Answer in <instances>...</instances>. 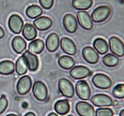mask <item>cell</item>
<instances>
[{"mask_svg": "<svg viewBox=\"0 0 124 116\" xmlns=\"http://www.w3.org/2000/svg\"><path fill=\"white\" fill-rule=\"evenodd\" d=\"M8 106V101L5 96L0 98V115L5 111Z\"/></svg>", "mask_w": 124, "mask_h": 116, "instance_id": "obj_32", "label": "cell"}, {"mask_svg": "<svg viewBox=\"0 0 124 116\" xmlns=\"http://www.w3.org/2000/svg\"><path fill=\"white\" fill-rule=\"evenodd\" d=\"M24 116H35V114L34 113V112H27V113Z\"/></svg>", "mask_w": 124, "mask_h": 116, "instance_id": "obj_35", "label": "cell"}, {"mask_svg": "<svg viewBox=\"0 0 124 116\" xmlns=\"http://www.w3.org/2000/svg\"><path fill=\"white\" fill-rule=\"evenodd\" d=\"M58 89L63 96L71 98L74 96L75 89L70 81L66 78H61L58 81Z\"/></svg>", "mask_w": 124, "mask_h": 116, "instance_id": "obj_5", "label": "cell"}, {"mask_svg": "<svg viewBox=\"0 0 124 116\" xmlns=\"http://www.w3.org/2000/svg\"><path fill=\"white\" fill-rule=\"evenodd\" d=\"M32 85V79L29 76L25 75L20 78L17 83V93L20 95H25L30 91Z\"/></svg>", "mask_w": 124, "mask_h": 116, "instance_id": "obj_8", "label": "cell"}, {"mask_svg": "<svg viewBox=\"0 0 124 116\" xmlns=\"http://www.w3.org/2000/svg\"><path fill=\"white\" fill-rule=\"evenodd\" d=\"M76 110L80 116H95L94 109L93 106L85 101H79L76 104Z\"/></svg>", "mask_w": 124, "mask_h": 116, "instance_id": "obj_11", "label": "cell"}, {"mask_svg": "<svg viewBox=\"0 0 124 116\" xmlns=\"http://www.w3.org/2000/svg\"><path fill=\"white\" fill-rule=\"evenodd\" d=\"M94 49L101 55L106 54L108 50V46L106 40L102 38H97L93 42Z\"/></svg>", "mask_w": 124, "mask_h": 116, "instance_id": "obj_22", "label": "cell"}, {"mask_svg": "<svg viewBox=\"0 0 124 116\" xmlns=\"http://www.w3.org/2000/svg\"><path fill=\"white\" fill-rule=\"evenodd\" d=\"M112 95L117 99L124 98V84H118L113 89Z\"/></svg>", "mask_w": 124, "mask_h": 116, "instance_id": "obj_30", "label": "cell"}, {"mask_svg": "<svg viewBox=\"0 0 124 116\" xmlns=\"http://www.w3.org/2000/svg\"><path fill=\"white\" fill-rule=\"evenodd\" d=\"M4 35H5V32H4V29H3L0 26V39L3 38Z\"/></svg>", "mask_w": 124, "mask_h": 116, "instance_id": "obj_34", "label": "cell"}, {"mask_svg": "<svg viewBox=\"0 0 124 116\" xmlns=\"http://www.w3.org/2000/svg\"><path fill=\"white\" fill-rule=\"evenodd\" d=\"M77 19L78 23L84 29L91 30L93 27V22L89 14L86 11H79L77 13Z\"/></svg>", "mask_w": 124, "mask_h": 116, "instance_id": "obj_10", "label": "cell"}, {"mask_svg": "<svg viewBox=\"0 0 124 116\" xmlns=\"http://www.w3.org/2000/svg\"><path fill=\"white\" fill-rule=\"evenodd\" d=\"M76 93L78 97L82 100H88L91 98L90 87L86 81L80 80L76 85Z\"/></svg>", "mask_w": 124, "mask_h": 116, "instance_id": "obj_6", "label": "cell"}, {"mask_svg": "<svg viewBox=\"0 0 124 116\" xmlns=\"http://www.w3.org/2000/svg\"><path fill=\"white\" fill-rule=\"evenodd\" d=\"M45 44L42 40L35 39L28 45V51L34 54H39L44 50Z\"/></svg>", "mask_w": 124, "mask_h": 116, "instance_id": "obj_23", "label": "cell"}, {"mask_svg": "<svg viewBox=\"0 0 124 116\" xmlns=\"http://www.w3.org/2000/svg\"><path fill=\"white\" fill-rule=\"evenodd\" d=\"M93 4V0H73L72 6L77 10H87Z\"/></svg>", "mask_w": 124, "mask_h": 116, "instance_id": "obj_29", "label": "cell"}, {"mask_svg": "<svg viewBox=\"0 0 124 116\" xmlns=\"http://www.w3.org/2000/svg\"><path fill=\"white\" fill-rule=\"evenodd\" d=\"M11 45L14 51L18 54L24 52L27 48L26 42L23 37H20V36H16L13 38Z\"/></svg>", "mask_w": 124, "mask_h": 116, "instance_id": "obj_19", "label": "cell"}, {"mask_svg": "<svg viewBox=\"0 0 124 116\" xmlns=\"http://www.w3.org/2000/svg\"><path fill=\"white\" fill-rule=\"evenodd\" d=\"M91 74L90 70L87 67L81 65H78L72 68L70 71V75L75 79H83L89 77Z\"/></svg>", "mask_w": 124, "mask_h": 116, "instance_id": "obj_12", "label": "cell"}, {"mask_svg": "<svg viewBox=\"0 0 124 116\" xmlns=\"http://www.w3.org/2000/svg\"><path fill=\"white\" fill-rule=\"evenodd\" d=\"M120 116H124V109L121 110V112L120 113Z\"/></svg>", "mask_w": 124, "mask_h": 116, "instance_id": "obj_37", "label": "cell"}, {"mask_svg": "<svg viewBox=\"0 0 124 116\" xmlns=\"http://www.w3.org/2000/svg\"><path fill=\"white\" fill-rule=\"evenodd\" d=\"M58 63L60 67L65 70L71 69L75 65V61L73 58L67 55H63L60 57Z\"/></svg>", "mask_w": 124, "mask_h": 116, "instance_id": "obj_25", "label": "cell"}, {"mask_svg": "<svg viewBox=\"0 0 124 116\" xmlns=\"http://www.w3.org/2000/svg\"><path fill=\"white\" fill-rule=\"evenodd\" d=\"M37 32L36 28L32 24L27 23L23 29V36L25 39L29 41L33 40L37 37Z\"/></svg>", "mask_w": 124, "mask_h": 116, "instance_id": "obj_20", "label": "cell"}, {"mask_svg": "<svg viewBox=\"0 0 124 116\" xmlns=\"http://www.w3.org/2000/svg\"><path fill=\"white\" fill-rule=\"evenodd\" d=\"M15 68L16 71L19 75H23L27 73L28 67H27L25 59L23 55L17 60V61L16 62Z\"/></svg>", "mask_w": 124, "mask_h": 116, "instance_id": "obj_27", "label": "cell"}, {"mask_svg": "<svg viewBox=\"0 0 124 116\" xmlns=\"http://www.w3.org/2000/svg\"><path fill=\"white\" fill-rule=\"evenodd\" d=\"M52 20L46 16L39 17L34 21V25L35 26V28H37L41 31H44L49 29L52 27Z\"/></svg>", "mask_w": 124, "mask_h": 116, "instance_id": "obj_17", "label": "cell"}, {"mask_svg": "<svg viewBox=\"0 0 124 116\" xmlns=\"http://www.w3.org/2000/svg\"><path fill=\"white\" fill-rule=\"evenodd\" d=\"M26 15L30 19L38 18L42 14L43 10L40 6L36 4H32L27 7L25 11Z\"/></svg>", "mask_w": 124, "mask_h": 116, "instance_id": "obj_26", "label": "cell"}, {"mask_svg": "<svg viewBox=\"0 0 124 116\" xmlns=\"http://www.w3.org/2000/svg\"><path fill=\"white\" fill-rule=\"evenodd\" d=\"M96 116H113L114 112L110 108H99L96 111Z\"/></svg>", "mask_w": 124, "mask_h": 116, "instance_id": "obj_31", "label": "cell"}, {"mask_svg": "<svg viewBox=\"0 0 124 116\" xmlns=\"http://www.w3.org/2000/svg\"><path fill=\"white\" fill-rule=\"evenodd\" d=\"M60 47L64 53L70 55H74L77 51L76 44L71 39L63 37L60 40Z\"/></svg>", "mask_w": 124, "mask_h": 116, "instance_id": "obj_15", "label": "cell"}, {"mask_svg": "<svg viewBox=\"0 0 124 116\" xmlns=\"http://www.w3.org/2000/svg\"><path fill=\"white\" fill-rule=\"evenodd\" d=\"M54 109L57 114L61 116H64L68 113L70 109V106L67 99H62L58 101L55 104Z\"/></svg>", "mask_w": 124, "mask_h": 116, "instance_id": "obj_21", "label": "cell"}, {"mask_svg": "<svg viewBox=\"0 0 124 116\" xmlns=\"http://www.w3.org/2000/svg\"><path fill=\"white\" fill-rule=\"evenodd\" d=\"M32 93L34 97L39 101H44L48 97V89L44 82L37 81L34 83Z\"/></svg>", "mask_w": 124, "mask_h": 116, "instance_id": "obj_2", "label": "cell"}, {"mask_svg": "<svg viewBox=\"0 0 124 116\" xmlns=\"http://www.w3.org/2000/svg\"><path fill=\"white\" fill-rule=\"evenodd\" d=\"M6 116H17V115H16V114H10L7 115Z\"/></svg>", "mask_w": 124, "mask_h": 116, "instance_id": "obj_38", "label": "cell"}, {"mask_svg": "<svg viewBox=\"0 0 124 116\" xmlns=\"http://www.w3.org/2000/svg\"><path fill=\"white\" fill-rule=\"evenodd\" d=\"M63 24L65 30L68 32L73 34L78 29V23L76 19L71 14H66L63 19Z\"/></svg>", "mask_w": 124, "mask_h": 116, "instance_id": "obj_13", "label": "cell"}, {"mask_svg": "<svg viewBox=\"0 0 124 116\" xmlns=\"http://www.w3.org/2000/svg\"><path fill=\"white\" fill-rule=\"evenodd\" d=\"M93 85L96 88L102 89L110 88L112 85V81L108 76L102 73H97L92 78Z\"/></svg>", "mask_w": 124, "mask_h": 116, "instance_id": "obj_3", "label": "cell"}, {"mask_svg": "<svg viewBox=\"0 0 124 116\" xmlns=\"http://www.w3.org/2000/svg\"><path fill=\"white\" fill-rule=\"evenodd\" d=\"M72 116V115H69V116Z\"/></svg>", "mask_w": 124, "mask_h": 116, "instance_id": "obj_39", "label": "cell"}, {"mask_svg": "<svg viewBox=\"0 0 124 116\" xmlns=\"http://www.w3.org/2000/svg\"><path fill=\"white\" fill-rule=\"evenodd\" d=\"M109 48L113 54L117 57L124 56V44L118 37L113 36L109 39Z\"/></svg>", "mask_w": 124, "mask_h": 116, "instance_id": "obj_4", "label": "cell"}, {"mask_svg": "<svg viewBox=\"0 0 124 116\" xmlns=\"http://www.w3.org/2000/svg\"><path fill=\"white\" fill-rule=\"evenodd\" d=\"M120 60L116 55L113 54H108L102 58V62L106 66L110 68L117 67L119 63Z\"/></svg>", "mask_w": 124, "mask_h": 116, "instance_id": "obj_28", "label": "cell"}, {"mask_svg": "<svg viewBox=\"0 0 124 116\" xmlns=\"http://www.w3.org/2000/svg\"><path fill=\"white\" fill-rule=\"evenodd\" d=\"M54 0H39V3L42 7L45 9H50L54 5Z\"/></svg>", "mask_w": 124, "mask_h": 116, "instance_id": "obj_33", "label": "cell"}, {"mask_svg": "<svg viewBox=\"0 0 124 116\" xmlns=\"http://www.w3.org/2000/svg\"><path fill=\"white\" fill-rule=\"evenodd\" d=\"M46 49L50 52H54L58 48L60 44L59 36L56 33H52L46 40Z\"/></svg>", "mask_w": 124, "mask_h": 116, "instance_id": "obj_18", "label": "cell"}, {"mask_svg": "<svg viewBox=\"0 0 124 116\" xmlns=\"http://www.w3.org/2000/svg\"><path fill=\"white\" fill-rule=\"evenodd\" d=\"M8 26L10 31L16 34L21 32L24 26L23 19L17 14H13L10 16L8 20Z\"/></svg>", "mask_w": 124, "mask_h": 116, "instance_id": "obj_7", "label": "cell"}, {"mask_svg": "<svg viewBox=\"0 0 124 116\" xmlns=\"http://www.w3.org/2000/svg\"><path fill=\"white\" fill-rule=\"evenodd\" d=\"M82 55L84 59L90 64H96L98 62L99 56L97 52L91 47L87 46L83 49Z\"/></svg>", "mask_w": 124, "mask_h": 116, "instance_id": "obj_14", "label": "cell"}, {"mask_svg": "<svg viewBox=\"0 0 124 116\" xmlns=\"http://www.w3.org/2000/svg\"><path fill=\"white\" fill-rule=\"evenodd\" d=\"M23 57L25 59V61L27 62V67L31 71H37L39 65L38 57L36 55L29 52L28 50L25 51L23 54Z\"/></svg>", "mask_w": 124, "mask_h": 116, "instance_id": "obj_16", "label": "cell"}, {"mask_svg": "<svg viewBox=\"0 0 124 116\" xmlns=\"http://www.w3.org/2000/svg\"><path fill=\"white\" fill-rule=\"evenodd\" d=\"M111 13V9L108 6H101L93 11L91 14L93 21L100 23L107 20Z\"/></svg>", "mask_w": 124, "mask_h": 116, "instance_id": "obj_1", "label": "cell"}, {"mask_svg": "<svg viewBox=\"0 0 124 116\" xmlns=\"http://www.w3.org/2000/svg\"><path fill=\"white\" fill-rule=\"evenodd\" d=\"M48 116H58V115L54 113V112H52V113L49 114L48 115Z\"/></svg>", "mask_w": 124, "mask_h": 116, "instance_id": "obj_36", "label": "cell"}, {"mask_svg": "<svg viewBox=\"0 0 124 116\" xmlns=\"http://www.w3.org/2000/svg\"><path fill=\"white\" fill-rule=\"evenodd\" d=\"M91 102L97 107H108L113 104V101L109 96L104 94H97L91 98Z\"/></svg>", "mask_w": 124, "mask_h": 116, "instance_id": "obj_9", "label": "cell"}, {"mask_svg": "<svg viewBox=\"0 0 124 116\" xmlns=\"http://www.w3.org/2000/svg\"><path fill=\"white\" fill-rule=\"evenodd\" d=\"M15 70V65L11 60H4L0 62V74L9 75L13 74Z\"/></svg>", "mask_w": 124, "mask_h": 116, "instance_id": "obj_24", "label": "cell"}]
</instances>
